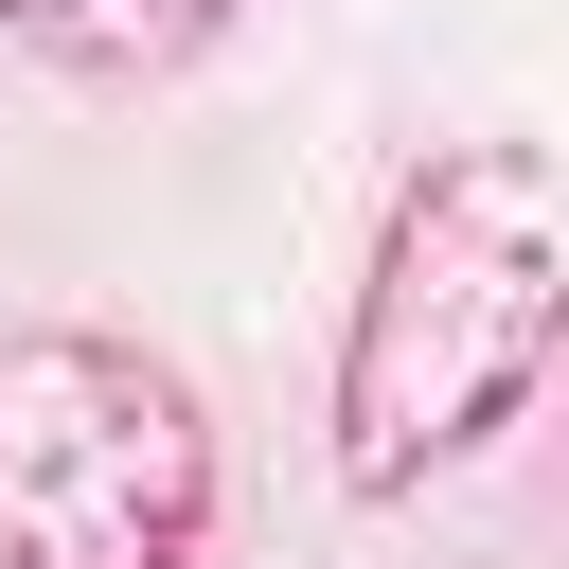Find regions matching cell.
I'll return each mask as SVG.
<instances>
[{"mask_svg":"<svg viewBox=\"0 0 569 569\" xmlns=\"http://www.w3.org/2000/svg\"><path fill=\"white\" fill-rule=\"evenodd\" d=\"M569 320V231H551V160L533 142H462L445 178H409L391 267L356 302V373H338V462L373 498H409L427 462H462Z\"/></svg>","mask_w":569,"mask_h":569,"instance_id":"1","label":"cell"},{"mask_svg":"<svg viewBox=\"0 0 569 569\" xmlns=\"http://www.w3.org/2000/svg\"><path fill=\"white\" fill-rule=\"evenodd\" d=\"M196 409L124 338H0V569H196Z\"/></svg>","mask_w":569,"mask_h":569,"instance_id":"2","label":"cell"},{"mask_svg":"<svg viewBox=\"0 0 569 569\" xmlns=\"http://www.w3.org/2000/svg\"><path fill=\"white\" fill-rule=\"evenodd\" d=\"M0 18H18L53 71H178L231 0H0Z\"/></svg>","mask_w":569,"mask_h":569,"instance_id":"3","label":"cell"}]
</instances>
